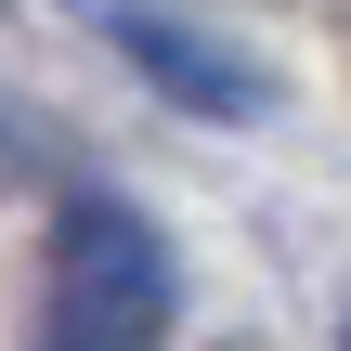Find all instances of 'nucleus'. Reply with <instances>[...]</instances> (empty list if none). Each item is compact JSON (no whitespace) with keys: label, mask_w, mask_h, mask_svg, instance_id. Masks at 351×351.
<instances>
[{"label":"nucleus","mask_w":351,"mask_h":351,"mask_svg":"<svg viewBox=\"0 0 351 351\" xmlns=\"http://www.w3.org/2000/svg\"><path fill=\"white\" fill-rule=\"evenodd\" d=\"M143 91H169L182 117H221V130H261L274 117V65L247 52V39H221L195 0H65Z\"/></svg>","instance_id":"2"},{"label":"nucleus","mask_w":351,"mask_h":351,"mask_svg":"<svg viewBox=\"0 0 351 351\" xmlns=\"http://www.w3.org/2000/svg\"><path fill=\"white\" fill-rule=\"evenodd\" d=\"M339 351H351V300H339Z\"/></svg>","instance_id":"3"},{"label":"nucleus","mask_w":351,"mask_h":351,"mask_svg":"<svg viewBox=\"0 0 351 351\" xmlns=\"http://www.w3.org/2000/svg\"><path fill=\"white\" fill-rule=\"evenodd\" d=\"M169 313H182L169 234H156L130 195H65V221H52V313H39V351H156Z\"/></svg>","instance_id":"1"}]
</instances>
